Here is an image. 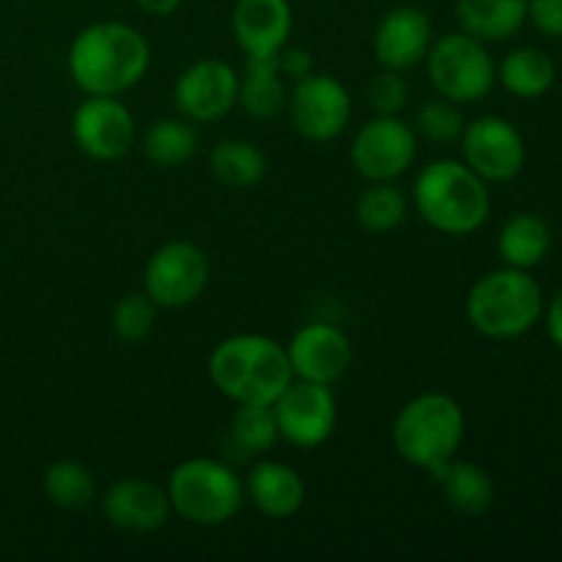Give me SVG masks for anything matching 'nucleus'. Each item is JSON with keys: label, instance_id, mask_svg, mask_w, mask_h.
<instances>
[{"label": "nucleus", "instance_id": "1", "mask_svg": "<svg viewBox=\"0 0 562 562\" xmlns=\"http://www.w3.org/2000/svg\"><path fill=\"white\" fill-rule=\"evenodd\" d=\"M151 66L148 38L121 20L91 22L66 53V71L86 97H121L146 77Z\"/></svg>", "mask_w": 562, "mask_h": 562}, {"label": "nucleus", "instance_id": "2", "mask_svg": "<svg viewBox=\"0 0 562 562\" xmlns=\"http://www.w3.org/2000/svg\"><path fill=\"white\" fill-rule=\"evenodd\" d=\"M206 371L214 387L234 404L272 406L294 379L285 346L258 333L220 340L209 355Z\"/></svg>", "mask_w": 562, "mask_h": 562}, {"label": "nucleus", "instance_id": "3", "mask_svg": "<svg viewBox=\"0 0 562 562\" xmlns=\"http://www.w3.org/2000/svg\"><path fill=\"white\" fill-rule=\"evenodd\" d=\"M412 203L423 223L445 236L477 234L492 214L488 184L464 159H434L417 173Z\"/></svg>", "mask_w": 562, "mask_h": 562}, {"label": "nucleus", "instance_id": "4", "mask_svg": "<svg viewBox=\"0 0 562 562\" xmlns=\"http://www.w3.org/2000/svg\"><path fill=\"white\" fill-rule=\"evenodd\" d=\"M543 289L527 269L486 272L467 294V322L488 340H516L543 318Z\"/></svg>", "mask_w": 562, "mask_h": 562}, {"label": "nucleus", "instance_id": "5", "mask_svg": "<svg viewBox=\"0 0 562 562\" xmlns=\"http://www.w3.org/2000/svg\"><path fill=\"white\" fill-rule=\"evenodd\" d=\"M467 434V417L448 393H420L406 401L393 420V448L406 464L431 472L459 453Z\"/></svg>", "mask_w": 562, "mask_h": 562}, {"label": "nucleus", "instance_id": "6", "mask_svg": "<svg viewBox=\"0 0 562 562\" xmlns=\"http://www.w3.org/2000/svg\"><path fill=\"white\" fill-rule=\"evenodd\" d=\"M165 492L173 514L198 527L228 525L245 505V481L228 461L212 456H195L176 464Z\"/></svg>", "mask_w": 562, "mask_h": 562}, {"label": "nucleus", "instance_id": "7", "mask_svg": "<svg viewBox=\"0 0 562 562\" xmlns=\"http://www.w3.org/2000/svg\"><path fill=\"white\" fill-rule=\"evenodd\" d=\"M423 64L434 93L453 104L481 102L497 86V64L492 53L464 31L434 38Z\"/></svg>", "mask_w": 562, "mask_h": 562}, {"label": "nucleus", "instance_id": "8", "mask_svg": "<svg viewBox=\"0 0 562 562\" xmlns=\"http://www.w3.org/2000/svg\"><path fill=\"white\" fill-rule=\"evenodd\" d=\"M209 278H212V263L206 252L192 241L176 239L148 256L143 269V291L157 307L179 311L201 300Z\"/></svg>", "mask_w": 562, "mask_h": 562}, {"label": "nucleus", "instance_id": "9", "mask_svg": "<svg viewBox=\"0 0 562 562\" xmlns=\"http://www.w3.org/2000/svg\"><path fill=\"white\" fill-rule=\"evenodd\" d=\"M417 135L401 115H373L351 137L349 157L366 181H395L415 165Z\"/></svg>", "mask_w": 562, "mask_h": 562}, {"label": "nucleus", "instance_id": "10", "mask_svg": "<svg viewBox=\"0 0 562 562\" xmlns=\"http://www.w3.org/2000/svg\"><path fill=\"white\" fill-rule=\"evenodd\" d=\"M461 159L486 184H505L525 170L527 146L521 132L503 115H477L461 132Z\"/></svg>", "mask_w": 562, "mask_h": 562}, {"label": "nucleus", "instance_id": "11", "mask_svg": "<svg viewBox=\"0 0 562 562\" xmlns=\"http://www.w3.org/2000/svg\"><path fill=\"white\" fill-rule=\"evenodd\" d=\"M289 119L296 135L307 143H329L344 135L351 121V93L338 77L307 75L289 93Z\"/></svg>", "mask_w": 562, "mask_h": 562}, {"label": "nucleus", "instance_id": "12", "mask_svg": "<svg viewBox=\"0 0 562 562\" xmlns=\"http://www.w3.org/2000/svg\"><path fill=\"white\" fill-rule=\"evenodd\" d=\"M135 137V115L121 97H86L71 113V140L93 162L124 159Z\"/></svg>", "mask_w": 562, "mask_h": 562}, {"label": "nucleus", "instance_id": "13", "mask_svg": "<svg viewBox=\"0 0 562 562\" xmlns=\"http://www.w3.org/2000/svg\"><path fill=\"white\" fill-rule=\"evenodd\" d=\"M280 439L300 450H313L327 442L338 423V404L329 384L291 379L289 387L272 404Z\"/></svg>", "mask_w": 562, "mask_h": 562}, {"label": "nucleus", "instance_id": "14", "mask_svg": "<svg viewBox=\"0 0 562 562\" xmlns=\"http://www.w3.org/2000/svg\"><path fill=\"white\" fill-rule=\"evenodd\" d=\"M239 75L228 60L201 58L187 66L173 86V104L190 124H214L236 108Z\"/></svg>", "mask_w": 562, "mask_h": 562}, {"label": "nucleus", "instance_id": "15", "mask_svg": "<svg viewBox=\"0 0 562 562\" xmlns=\"http://www.w3.org/2000/svg\"><path fill=\"white\" fill-rule=\"evenodd\" d=\"M285 355H289L294 379L329 384L333 387L349 371L355 349H351L349 335L340 327H335V324L307 322L291 335Z\"/></svg>", "mask_w": 562, "mask_h": 562}, {"label": "nucleus", "instance_id": "16", "mask_svg": "<svg viewBox=\"0 0 562 562\" xmlns=\"http://www.w3.org/2000/svg\"><path fill=\"white\" fill-rule=\"evenodd\" d=\"M102 514L110 527L132 536H148L168 525L170 499L165 488L143 477H121L110 483L102 497Z\"/></svg>", "mask_w": 562, "mask_h": 562}, {"label": "nucleus", "instance_id": "17", "mask_svg": "<svg viewBox=\"0 0 562 562\" xmlns=\"http://www.w3.org/2000/svg\"><path fill=\"white\" fill-rule=\"evenodd\" d=\"M434 44L431 20L417 5H395L373 31V58L382 69L409 71L426 60Z\"/></svg>", "mask_w": 562, "mask_h": 562}, {"label": "nucleus", "instance_id": "18", "mask_svg": "<svg viewBox=\"0 0 562 562\" xmlns=\"http://www.w3.org/2000/svg\"><path fill=\"white\" fill-rule=\"evenodd\" d=\"M294 11L289 0H236L231 33L247 58L278 55L289 44Z\"/></svg>", "mask_w": 562, "mask_h": 562}, {"label": "nucleus", "instance_id": "19", "mask_svg": "<svg viewBox=\"0 0 562 562\" xmlns=\"http://www.w3.org/2000/svg\"><path fill=\"white\" fill-rule=\"evenodd\" d=\"M245 499L267 519H291L305 505V481L285 461L261 456L245 477Z\"/></svg>", "mask_w": 562, "mask_h": 562}, {"label": "nucleus", "instance_id": "20", "mask_svg": "<svg viewBox=\"0 0 562 562\" xmlns=\"http://www.w3.org/2000/svg\"><path fill=\"white\" fill-rule=\"evenodd\" d=\"M428 475L439 483L445 503L461 516H483L497 497L492 475L475 461H461L453 456L445 464L434 467Z\"/></svg>", "mask_w": 562, "mask_h": 562}, {"label": "nucleus", "instance_id": "21", "mask_svg": "<svg viewBox=\"0 0 562 562\" xmlns=\"http://www.w3.org/2000/svg\"><path fill=\"white\" fill-rule=\"evenodd\" d=\"M456 25L483 44L508 42L527 25V0H456Z\"/></svg>", "mask_w": 562, "mask_h": 562}, {"label": "nucleus", "instance_id": "22", "mask_svg": "<svg viewBox=\"0 0 562 562\" xmlns=\"http://www.w3.org/2000/svg\"><path fill=\"white\" fill-rule=\"evenodd\" d=\"M236 104L252 121H272L283 113L289 104V88H285V77L280 75L278 55L247 58L245 75L239 77Z\"/></svg>", "mask_w": 562, "mask_h": 562}, {"label": "nucleus", "instance_id": "23", "mask_svg": "<svg viewBox=\"0 0 562 562\" xmlns=\"http://www.w3.org/2000/svg\"><path fill=\"white\" fill-rule=\"evenodd\" d=\"M549 250H552V231L541 214L519 212L505 220L497 236V252L505 267L530 272L538 263L547 261Z\"/></svg>", "mask_w": 562, "mask_h": 562}, {"label": "nucleus", "instance_id": "24", "mask_svg": "<svg viewBox=\"0 0 562 562\" xmlns=\"http://www.w3.org/2000/svg\"><path fill=\"white\" fill-rule=\"evenodd\" d=\"M558 66L538 47L510 49L497 66V82L516 99H541L552 91Z\"/></svg>", "mask_w": 562, "mask_h": 562}, {"label": "nucleus", "instance_id": "25", "mask_svg": "<svg viewBox=\"0 0 562 562\" xmlns=\"http://www.w3.org/2000/svg\"><path fill=\"white\" fill-rule=\"evenodd\" d=\"M209 170L214 181L228 190H250L267 176V157L245 137H223L209 154Z\"/></svg>", "mask_w": 562, "mask_h": 562}, {"label": "nucleus", "instance_id": "26", "mask_svg": "<svg viewBox=\"0 0 562 562\" xmlns=\"http://www.w3.org/2000/svg\"><path fill=\"white\" fill-rule=\"evenodd\" d=\"M225 439L228 450L239 453V459H261L280 442L274 409L267 404H236Z\"/></svg>", "mask_w": 562, "mask_h": 562}, {"label": "nucleus", "instance_id": "27", "mask_svg": "<svg viewBox=\"0 0 562 562\" xmlns=\"http://www.w3.org/2000/svg\"><path fill=\"white\" fill-rule=\"evenodd\" d=\"M143 157L157 168H179L198 151L195 124L187 119H157L140 137Z\"/></svg>", "mask_w": 562, "mask_h": 562}, {"label": "nucleus", "instance_id": "28", "mask_svg": "<svg viewBox=\"0 0 562 562\" xmlns=\"http://www.w3.org/2000/svg\"><path fill=\"white\" fill-rule=\"evenodd\" d=\"M409 214V198L393 181H371L355 203L357 225L368 234H393Z\"/></svg>", "mask_w": 562, "mask_h": 562}, {"label": "nucleus", "instance_id": "29", "mask_svg": "<svg viewBox=\"0 0 562 562\" xmlns=\"http://www.w3.org/2000/svg\"><path fill=\"white\" fill-rule=\"evenodd\" d=\"M42 492L55 508L80 510L91 505L93 497H97V481H93L91 470L82 467L80 461L60 459L44 470Z\"/></svg>", "mask_w": 562, "mask_h": 562}, {"label": "nucleus", "instance_id": "30", "mask_svg": "<svg viewBox=\"0 0 562 562\" xmlns=\"http://www.w3.org/2000/svg\"><path fill=\"white\" fill-rule=\"evenodd\" d=\"M464 124L467 121L461 115V104L448 102L442 97H434L426 99L415 110L412 130H415L417 140L434 143V146H453V143L461 140Z\"/></svg>", "mask_w": 562, "mask_h": 562}, {"label": "nucleus", "instance_id": "31", "mask_svg": "<svg viewBox=\"0 0 562 562\" xmlns=\"http://www.w3.org/2000/svg\"><path fill=\"white\" fill-rule=\"evenodd\" d=\"M157 322V305L148 300L146 291H132L124 294L113 307V335L121 344H140L151 335Z\"/></svg>", "mask_w": 562, "mask_h": 562}, {"label": "nucleus", "instance_id": "32", "mask_svg": "<svg viewBox=\"0 0 562 562\" xmlns=\"http://www.w3.org/2000/svg\"><path fill=\"white\" fill-rule=\"evenodd\" d=\"M366 97L376 115H401L409 102V82H406L404 71L382 69L371 77Z\"/></svg>", "mask_w": 562, "mask_h": 562}, {"label": "nucleus", "instance_id": "33", "mask_svg": "<svg viewBox=\"0 0 562 562\" xmlns=\"http://www.w3.org/2000/svg\"><path fill=\"white\" fill-rule=\"evenodd\" d=\"M527 22L547 38L562 42V0H527Z\"/></svg>", "mask_w": 562, "mask_h": 562}, {"label": "nucleus", "instance_id": "34", "mask_svg": "<svg viewBox=\"0 0 562 562\" xmlns=\"http://www.w3.org/2000/svg\"><path fill=\"white\" fill-rule=\"evenodd\" d=\"M278 66H280V75L291 82L305 80L307 75L316 71L313 69V55L302 47H289V44L278 53Z\"/></svg>", "mask_w": 562, "mask_h": 562}, {"label": "nucleus", "instance_id": "35", "mask_svg": "<svg viewBox=\"0 0 562 562\" xmlns=\"http://www.w3.org/2000/svg\"><path fill=\"white\" fill-rule=\"evenodd\" d=\"M543 318H547L549 338L562 351V285L558 289V294L549 300V305L543 307Z\"/></svg>", "mask_w": 562, "mask_h": 562}, {"label": "nucleus", "instance_id": "36", "mask_svg": "<svg viewBox=\"0 0 562 562\" xmlns=\"http://www.w3.org/2000/svg\"><path fill=\"white\" fill-rule=\"evenodd\" d=\"M137 9H143L151 16H170L181 9L184 0H135Z\"/></svg>", "mask_w": 562, "mask_h": 562}]
</instances>
